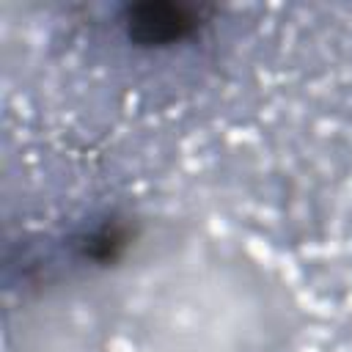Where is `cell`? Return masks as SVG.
I'll use <instances>...</instances> for the list:
<instances>
[{
	"label": "cell",
	"instance_id": "cell-1",
	"mask_svg": "<svg viewBox=\"0 0 352 352\" xmlns=\"http://www.w3.org/2000/svg\"><path fill=\"white\" fill-rule=\"evenodd\" d=\"M212 6L184 0H140L118 8L126 41L138 50H170L198 36L212 16Z\"/></svg>",
	"mask_w": 352,
	"mask_h": 352
},
{
	"label": "cell",
	"instance_id": "cell-2",
	"mask_svg": "<svg viewBox=\"0 0 352 352\" xmlns=\"http://www.w3.org/2000/svg\"><path fill=\"white\" fill-rule=\"evenodd\" d=\"M132 239H135V231H132L129 223H124V220H104V223H99L96 228H91L77 242L80 258L107 267V264L118 261L129 250Z\"/></svg>",
	"mask_w": 352,
	"mask_h": 352
}]
</instances>
